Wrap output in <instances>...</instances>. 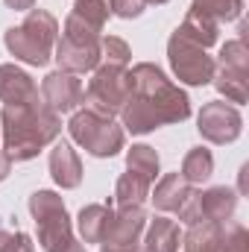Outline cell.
<instances>
[{"mask_svg":"<svg viewBox=\"0 0 249 252\" xmlns=\"http://www.w3.org/2000/svg\"><path fill=\"white\" fill-rule=\"evenodd\" d=\"M132 91L138 97H129L121 109L126 129L132 132H150L158 124H173V121H185L190 115L187 97L173 88L164 73L153 64H138L129 73Z\"/></svg>","mask_w":249,"mask_h":252,"instance_id":"cell-1","label":"cell"},{"mask_svg":"<svg viewBox=\"0 0 249 252\" xmlns=\"http://www.w3.org/2000/svg\"><path fill=\"white\" fill-rule=\"evenodd\" d=\"M3 124H6V156L15 161L32 158L44 144H50L59 135L56 112L50 106H41L38 100L6 106Z\"/></svg>","mask_w":249,"mask_h":252,"instance_id":"cell-2","label":"cell"},{"mask_svg":"<svg viewBox=\"0 0 249 252\" xmlns=\"http://www.w3.org/2000/svg\"><path fill=\"white\" fill-rule=\"evenodd\" d=\"M56 38V21L53 15L35 9L18 30L6 32V47L15 59H24L30 64H44L50 59V47Z\"/></svg>","mask_w":249,"mask_h":252,"instance_id":"cell-3","label":"cell"},{"mask_svg":"<svg viewBox=\"0 0 249 252\" xmlns=\"http://www.w3.org/2000/svg\"><path fill=\"white\" fill-rule=\"evenodd\" d=\"M30 211H32V217L38 223L41 247L47 252H85L79 244H73V238H70L67 214H64V205L56 193H50V190L32 193Z\"/></svg>","mask_w":249,"mask_h":252,"instance_id":"cell-4","label":"cell"},{"mask_svg":"<svg viewBox=\"0 0 249 252\" xmlns=\"http://www.w3.org/2000/svg\"><path fill=\"white\" fill-rule=\"evenodd\" d=\"M88 100V112L100 115V118H112L115 112L124 109V103L132 97V82H129V73H124L118 64H106L94 73L88 91L82 94Z\"/></svg>","mask_w":249,"mask_h":252,"instance_id":"cell-5","label":"cell"},{"mask_svg":"<svg viewBox=\"0 0 249 252\" xmlns=\"http://www.w3.org/2000/svg\"><path fill=\"white\" fill-rule=\"evenodd\" d=\"M70 135L91 153V156H115L124 147V132L109 118L94 112H82L70 121Z\"/></svg>","mask_w":249,"mask_h":252,"instance_id":"cell-6","label":"cell"},{"mask_svg":"<svg viewBox=\"0 0 249 252\" xmlns=\"http://www.w3.org/2000/svg\"><path fill=\"white\" fill-rule=\"evenodd\" d=\"M170 64H173L176 76L190 85H202L214 73V62L205 56V50L199 44H193L190 38H185L182 32H176L170 38Z\"/></svg>","mask_w":249,"mask_h":252,"instance_id":"cell-7","label":"cell"},{"mask_svg":"<svg viewBox=\"0 0 249 252\" xmlns=\"http://www.w3.org/2000/svg\"><path fill=\"white\" fill-rule=\"evenodd\" d=\"M199 132L214 144L235 141L241 135V115L226 103H211L199 115Z\"/></svg>","mask_w":249,"mask_h":252,"instance_id":"cell-8","label":"cell"},{"mask_svg":"<svg viewBox=\"0 0 249 252\" xmlns=\"http://www.w3.org/2000/svg\"><path fill=\"white\" fill-rule=\"evenodd\" d=\"M56 59L67 70H91L100 59V47L97 38H85V35H67L56 47Z\"/></svg>","mask_w":249,"mask_h":252,"instance_id":"cell-9","label":"cell"},{"mask_svg":"<svg viewBox=\"0 0 249 252\" xmlns=\"http://www.w3.org/2000/svg\"><path fill=\"white\" fill-rule=\"evenodd\" d=\"M41 94H44V100H47V106L53 109V112H70L79 100H82V85H79V79H73L70 73H50L47 79H44V88H41Z\"/></svg>","mask_w":249,"mask_h":252,"instance_id":"cell-10","label":"cell"},{"mask_svg":"<svg viewBox=\"0 0 249 252\" xmlns=\"http://www.w3.org/2000/svg\"><path fill=\"white\" fill-rule=\"evenodd\" d=\"M0 100H6V106L30 103V100H38V88L24 70L12 64H0Z\"/></svg>","mask_w":249,"mask_h":252,"instance_id":"cell-11","label":"cell"},{"mask_svg":"<svg viewBox=\"0 0 249 252\" xmlns=\"http://www.w3.org/2000/svg\"><path fill=\"white\" fill-rule=\"evenodd\" d=\"M50 170H53V179L62 185V188H76L79 185V158L76 153L67 147V144H56L53 153H50Z\"/></svg>","mask_w":249,"mask_h":252,"instance_id":"cell-12","label":"cell"},{"mask_svg":"<svg viewBox=\"0 0 249 252\" xmlns=\"http://www.w3.org/2000/svg\"><path fill=\"white\" fill-rule=\"evenodd\" d=\"M109 226H112V211L106 205H88V208H82L79 229H82V238L88 244H100L109 235Z\"/></svg>","mask_w":249,"mask_h":252,"instance_id":"cell-13","label":"cell"},{"mask_svg":"<svg viewBox=\"0 0 249 252\" xmlns=\"http://www.w3.org/2000/svg\"><path fill=\"white\" fill-rule=\"evenodd\" d=\"M187 196H190V193H187L185 179H182L179 173H170V176H164V179L158 182L153 199H156V205H158L161 211H179V208L185 205Z\"/></svg>","mask_w":249,"mask_h":252,"instance_id":"cell-14","label":"cell"},{"mask_svg":"<svg viewBox=\"0 0 249 252\" xmlns=\"http://www.w3.org/2000/svg\"><path fill=\"white\" fill-rule=\"evenodd\" d=\"M176 250H179V226H176L173 220L158 217V220L150 226L147 252H176Z\"/></svg>","mask_w":249,"mask_h":252,"instance_id":"cell-15","label":"cell"},{"mask_svg":"<svg viewBox=\"0 0 249 252\" xmlns=\"http://www.w3.org/2000/svg\"><path fill=\"white\" fill-rule=\"evenodd\" d=\"M147 188H150V179H144L141 173H132V170H129L124 179L118 182V190H115L121 211H124V208H138L141 199L147 196Z\"/></svg>","mask_w":249,"mask_h":252,"instance_id":"cell-16","label":"cell"},{"mask_svg":"<svg viewBox=\"0 0 249 252\" xmlns=\"http://www.w3.org/2000/svg\"><path fill=\"white\" fill-rule=\"evenodd\" d=\"M70 18H73V21H79V24H85L88 30L100 32L103 21L109 18V3H106V0H79V3L73 6Z\"/></svg>","mask_w":249,"mask_h":252,"instance_id":"cell-17","label":"cell"},{"mask_svg":"<svg viewBox=\"0 0 249 252\" xmlns=\"http://www.w3.org/2000/svg\"><path fill=\"white\" fill-rule=\"evenodd\" d=\"M214 170V158L208 150H190L185 156V164H182V179L185 182H205Z\"/></svg>","mask_w":249,"mask_h":252,"instance_id":"cell-18","label":"cell"},{"mask_svg":"<svg viewBox=\"0 0 249 252\" xmlns=\"http://www.w3.org/2000/svg\"><path fill=\"white\" fill-rule=\"evenodd\" d=\"M190 9H196L199 15H205V18H211V21L217 24V21H232V18H238L241 0H196Z\"/></svg>","mask_w":249,"mask_h":252,"instance_id":"cell-19","label":"cell"},{"mask_svg":"<svg viewBox=\"0 0 249 252\" xmlns=\"http://www.w3.org/2000/svg\"><path fill=\"white\" fill-rule=\"evenodd\" d=\"M129 170L132 173H141L144 179H156V173H158V156H156V150H150V147H132L129 150Z\"/></svg>","mask_w":249,"mask_h":252,"instance_id":"cell-20","label":"cell"},{"mask_svg":"<svg viewBox=\"0 0 249 252\" xmlns=\"http://www.w3.org/2000/svg\"><path fill=\"white\" fill-rule=\"evenodd\" d=\"M103 53H106V62L124 67L129 62V47H126L121 38H103Z\"/></svg>","mask_w":249,"mask_h":252,"instance_id":"cell-21","label":"cell"},{"mask_svg":"<svg viewBox=\"0 0 249 252\" xmlns=\"http://www.w3.org/2000/svg\"><path fill=\"white\" fill-rule=\"evenodd\" d=\"M112 9H115V15H121V18H132V15H141L144 0H112Z\"/></svg>","mask_w":249,"mask_h":252,"instance_id":"cell-22","label":"cell"},{"mask_svg":"<svg viewBox=\"0 0 249 252\" xmlns=\"http://www.w3.org/2000/svg\"><path fill=\"white\" fill-rule=\"evenodd\" d=\"M9 156H0V179H6V173H9Z\"/></svg>","mask_w":249,"mask_h":252,"instance_id":"cell-23","label":"cell"},{"mask_svg":"<svg viewBox=\"0 0 249 252\" xmlns=\"http://www.w3.org/2000/svg\"><path fill=\"white\" fill-rule=\"evenodd\" d=\"M6 3H9L12 9H30V6H32V0H6Z\"/></svg>","mask_w":249,"mask_h":252,"instance_id":"cell-24","label":"cell"},{"mask_svg":"<svg viewBox=\"0 0 249 252\" xmlns=\"http://www.w3.org/2000/svg\"><path fill=\"white\" fill-rule=\"evenodd\" d=\"M144 3H167V0H144Z\"/></svg>","mask_w":249,"mask_h":252,"instance_id":"cell-25","label":"cell"},{"mask_svg":"<svg viewBox=\"0 0 249 252\" xmlns=\"http://www.w3.org/2000/svg\"><path fill=\"white\" fill-rule=\"evenodd\" d=\"M3 241H6V238H3V235H0V247H3Z\"/></svg>","mask_w":249,"mask_h":252,"instance_id":"cell-26","label":"cell"}]
</instances>
